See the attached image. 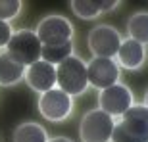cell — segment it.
Segmentation results:
<instances>
[{"instance_id": "6da1fadb", "label": "cell", "mask_w": 148, "mask_h": 142, "mask_svg": "<svg viewBox=\"0 0 148 142\" xmlns=\"http://www.w3.org/2000/svg\"><path fill=\"white\" fill-rule=\"evenodd\" d=\"M110 142H148V109L133 104L115 123Z\"/></svg>"}, {"instance_id": "7a4b0ae2", "label": "cell", "mask_w": 148, "mask_h": 142, "mask_svg": "<svg viewBox=\"0 0 148 142\" xmlns=\"http://www.w3.org/2000/svg\"><path fill=\"white\" fill-rule=\"evenodd\" d=\"M56 87L69 96H81L87 92V63L79 56H69L56 66Z\"/></svg>"}, {"instance_id": "3957f363", "label": "cell", "mask_w": 148, "mask_h": 142, "mask_svg": "<svg viewBox=\"0 0 148 142\" xmlns=\"http://www.w3.org/2000/svg\"><path fill=\"white\" fill-rule=\"evenodd\" d=\"M40 50H42V44H40L38 37L35 35V31L19 29V31H14L4 52L12 60H16L19 66L29 67L31 63L40 60Z\"/></svg>"}, {"instance_id": "277c9868", "label": "cell", "mask_w": 148, "mask_h": 142, "mask_svg": "<svg viewBox=\"0 0 148 142\" xmlns=\"http://www.w3.org/2000/svg\"><path fill=\"white\" fill-rule=\"evenodd\" d=\"M115 127V119L100 109H90L83 115L79 134L83 142H110Z\"/></svg>"}, {"instance_id": "5b68a950", "label": "cell", "mask_w": 148, "mask_h": 142, "mask_svg": "<svg viewBox=\"0 0 148 142\" xmlns=\"http://www.w3.org/2000/svg\"><path fill=\"white\" fill-rule=\"evenodd\" d=\"M35 35L42 46H56L73 40V25L64 16H46L38 21Z\"/></svg>"}, {"instance_id": "8992f818", "label": "cell", "mask_w": 148, "mask_h": 142, "mask_svg": "<svg viewBox=\"0 0 148 142\" xmlns=\"http://www.w3.org/2000/svg\"><path fill=\"white\" fill-rule=\"evenodd\" d=\"M38 113L52 123L66 121L73 113V98L56 87L38 96Z\"/></svg>"}, {"instance_id": "52a82bcc", "label": "cell", "mask_w": 148, "mask_h": 142, "mask_svg": "<svg viewBox=\"0 0 148 142\" xmlns=\"http://www.w3.org/2000/svg\"><path fill=\"white\" fill-rule=\"evenodd\" d=\"M121 35L119 31L112 25H96L88 33V50L92 52V58H108L114 60L121 44Z\"/></svg>"}, {"instance_id": "ba28073f", "label": "cell", "mask_w": 148, "mask_h": 142, "mask_svg": "<svg viewBox=\"0 0 148 142\" xmlns=\"http://www.w3.org/2000/svg\"><path fill=\"white\" fill-rule=\"evenodd\" d=\"M135 104V98H133V92L127 85H112V87L100 90L98 94V106L100 111L108 113L110 117H121L127 109Z\"/></svg>"}, {"instance_id": "9c48e42d", "label": "cell", "mask_w": 148, "mask_h": 142, "mask_svg": "<svg viewBox=\"0 0 148 142\" xmlns=\"http://www.w3.org/2000/svg\"><path fill=\"white\" fill-rule=\"evenodd\" d=\"M121 69L115 60H108V58H92L87 61V79L88 87H94L98 90L117 85L119 83Z\"/></svg>"}, {"instance_id": "30bf717a", "label": "cell", "mask_w": 148, "mask_h": 142, "mask_svg": "<svg viewBox=\"0 0 148 142\" xmlns=\"http://www.w3.org/2000/svg\"><path fill=\"white\" fill-rule=\"evenodd\" d=\"M23 81L27 83L29 88H33L35 92L44 94L52 88H56V67L38 60L35 63H31L29 67H25Z\"/></svg>"}, {"instance_id": "8fae6325", "label": "cell", "mask_w": 148, "mask_h": 142, "mask_svg": "<svg viewBox=\"0 0 148 142\" xmlns=\"http://www.w3.org/2000/svg\"><path fill=\"white\" fill-rule=\"evenodd\" d=\"M115 58H117L119 69L121 67L129 71L140 69L146 63V46H143L140 42L133 40V38H125V40H121Z\"/></svg>"}, {"instance_id": "7c38bea8", "label": "cell", "mask_w": 148, "mask_h": 142, "mask_svg": "<svg viewBox=\"0 0 148 142\" xmlns=\"http://www.w3.org/2000/svg\"><path fill=\"white\" fill-rule=\"evenodd\" d=\"M25 67L19 66L16 60H12L4 50L0 52V87H12L23 81Z\"/></svg>"}, {"instance_id": "4fadbf2b", "label": "cell", "mask_w": 148, "mask_h": 142, "mask_svg": "<svg viewBox=\"0 0 148 142\" xmlns=\"http://www.w3.org/2000/svg\"><path fill=\"white\" fill-rule=\"evenodd\" d=\"M127 33H129V38L146 46L148 44V12H137L129 17Z\"/></svg>"}, {"instance_id": "5bb4252c", "label": "cell", "mask_w": 148, "mask_h": 142, "mask_svg": "<svg viewBox=\"0 0 148 142\" xmlns=\"http://www.w3.org/2000/svg\"><path fill=\"white\" fill-rule=\"evenodd\" d=\"M14 142H48V134L38 123H21L14 131Z\"/></svg>"}, {"instance_id": "9a60e30c", "label": "cell", "mask_w": 148, "mask_h": 142, "mask_svg": "<svg viewBox=\"0 0 148 142\" xmlns=\"http://www.w3.org/2000/svg\"><path fill=\"white\" fill-rule=\"evenodd\" d=\"M69 56H73V40L66 44H56V46H42L40 50V60L54 67L64 60H67Z\"/></svg>"}, {"instance_id": "2e32d148", "label": "cell", "mask_w": 148, "mask_h": 142, "mask_svg": "<svg viewBox=\"0 0 148 142\" xmlns=\"http://www.w3.org/2000/svg\"><path fill=\"white\" fill-rule=\"evenodd\" d=\"M71 10L77 17L81 19H94V17L100 16V6L98 2H83V0H75L71 2Z\"/></svg>"}, {"instance_id": "e0dca14e", "label": "cell", "mask_w": 148, "mask_h": 142, "mask_svg": "<svg viewBox=\"0 0 148 142\" xmlns=\"http://www.w3.org/2000/svg\"><path fill=\"white\" fill-rule=\"evenodd\" d=\"M23 4L19 0H0V21H8L10 23L12 19H16L21 12Z\"/></svg>"}, {"instance_id": "ac0fdd59", "label": "cell", "mask_w": 148, "mask_h": 142, "mask_svg": "<svg viewBox=\"0 0 148 142\" xmlns=\"http://www.w3.org/2000/svg\"><path fill=\"white\" fill-rule=\"evenodd\" d=\"M12 35H14V29L8 21H0V48H6L8 42H10Z\"/></svg>"}, {"instance_id": "d6986e66", "label": "cell", "mask_w": 148, "mask_h": 142, "mask_svg": "<svg viewBox=\"0 0 148 142\" xmlns=\"http://www.w3.org/2000/svg\"><path fill=\"white\" fill-rule=\"evenodd\" d=\"M98 6H100V14H108V12H112L114 8H117L119 2H98Z\"/></svg>"}, {"instance_id": "ffe728a7", "label": "cell", "mask_w": 148, "mask_h": 142, "mask_svg": "<svg viewBox=\"0 0 148 142\" xmlns=\"http://www.w3.org/2000/svg\"><path fill=\"white\" fill-rule=\"evenodd\" d=\"M48 142H73V140L66 137H54V138H48Z\"/></svg>"}, {"instance_id": "44dd1931", "label": "cell", "mask_w": 148, "mask_h": 142, "mask_svg": "<svg viewBox=\"0 0 148 142\" xmlns=\"http://www.w3.org/2000/svg\"><path fill=\"white\" fill-rule=\"evenodd\" d=\"M143 106L148 109V90H146V94H144V102H143Z\"/></svg>"}]
</instances>
